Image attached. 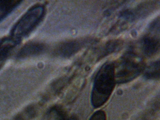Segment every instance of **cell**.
<instances>
[{"instance_id":"6da1fadb","label":"cell","mask_w":160,"mask_h":120,"mask_svg":"<svg viewBox=\"0 0 160 120\" xmlns=\"http://www.w3.org/2000/svg\"><path fill=\"white\" fill-rule=\"evenodd\" d=\"M115 82L114 64L107 62L100 68L94 79L91 97L93 107L99 108L107 102L114 90Z\"/></svg>"},{"instance_id":"7a4b0ae2","label":"cell","mask_w":160,"mask_h":120,"mask_svg":"<svg viewBox=\"0 0 160 120\" xmlns=\"http://www.w3.org/2000/svg\"><path fill=\"white\" fill-rule=\"evenodd\" d=\"M145 68L142 59L132 52L126 53L114 65L115 80L124 83L135 78Z\"/></svg>"},{"instance_id":"3957f363","label":"cell","mask_w":160,"mask_h":120,"mask_svg":"<svg viewBox=\"0 0 160 120\" xmlns=\"http://www.w3.org/2000/svg\"><path fill=\"white\" fill-rule=\"evenodd\" d=\"M44 13V8L42 6H36L31 8L14 27L12 31L13 38L19 39L27 35L40 22Z\"/></svg>"},{"instance_id":"277c9868","label":"cell","mask_w":160,"mask_h":120,"mask_svg":"<svg viewBox=\"0 0 160 120\" xmlns=\"http://www.w3.org/2000/svg\"><path fill=\"white\" fill-rule=\"evenodd\" d=\"M19 39L9 38L3 39L0 43V68L7 60L13 50L16 47Z\"/></svg>"},{"instance_id":"5b68a950","label":"cell","mask_w":160,"mask_h":120,"mask_svg":"<svg viewBox=\"0 0 160 120\" xmlns=\"http://www.w3.org/2000/svg\"><path fill=\"white\" fill-rule=\"evenodd\" d=\"M45 49L43 44L38 42H32L25 45L19 51L18 58L19 59L27 58L42 53Z\"/></svg>"},{"instance_id":"8992f818","label":"cell","mask_w":160,"mask_h":120,"mask_svg":"<svg viewBox=\"0 0 160 120\" xmlns=\"http://www.w3.org/2000/svg\"><path fill=\"white\" fill-rule=\"evenodd\" d=\"M159 39L154 37H145L141 41L142 51L147 56H152L155 54L159 50Z\"/></svg>"},{"instance_id":"52a82bcc","label":"cell","mask_w":160,"mask_h":120,"mask_svg":"<svg viewBox=\"0 0 160 120\" xmlns=\"http://www.w3.org/2000/svg\"><path fill=\"white\" fill-rule=\"evenodd\" d=\"M81 47V43L79 41H69L60 45L58 49L57 52L62 57H70L78 52Z\"/></svg>"},{"instance_id":"ba28073f","label":"cell","mask_w":160,"mask_h":120,"mask_svg":"<svg viewBox=\"0 0 160 120\" xmlns=\"http://www.w3.org/2000/svg\"><path fill=\"white\" fill-rule=\"evenodd\" d=\"M20 2H21L18 1H0V21L17 7Z\"/></svg>"},{"instance_id":"9c48e42d","label":"cell","mask_w":160,"mask_h":120,"mask_svg":"<svg viewBox=\"0 0 160 120\" xmlns=\"http://www.w3.org/2000/svg\"><path fill=\"white\" fill-rule=\"evenodd\" d=\"M160 76L159 61H156L150 65L144 74V77L147 79H159Z\"/></svg>"},{"instance_id":"30bf717a","label":"cell","mask_w":160,"mask_h":120,"mask_svg":"<svg viewBox=\"0 0 160 120\" xmlns=\"http://www.w3.org/2000/svg\"><path fill=\"white\" fill-rule=\"evenodd\" d=\"M89 120H106L105 113L102 111H98L92 116Z\"/></svg>"}]
</instances>
